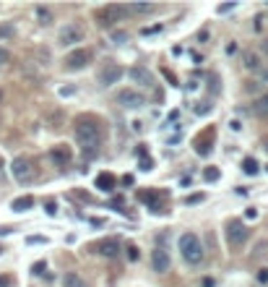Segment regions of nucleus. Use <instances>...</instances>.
I'll use <instances>...</instances> for the list:
<instances>
[{
    "instance_id": "1a4fd4ad",
    "label": "nucleus",
    "mask_w": 268,
    "mask_h": 287,
    "mask_svg": "<svg viewBox=\"0 0 268 287\" xmlns=\"http://www.w3.org/2000/svg\"><path fill=\"white\" fill-rule=\"evenodd\" d=\"M213 136H216V131H213V125H211V128H206L203 133H198V136H195L193 149H195V154H198V157H209V152H211V144H213Z\"/></svg>"
},
{
    "instance_id": "f257e3e1",
    "label": "nucleus",
    "mask_w": 268,
    "mask_h": 287,
    "mask_svg": "<svg viewBox=\"0 0 268 287\" xmlns=\"http://www.w3.org/2000/svg\"><path fill=\"white\" fill-rule=\"evenodd\" d=\"M102 139H104L102 123H99L96 118L81 115L78 120H76V141L81 144L83 154H86V152H89V154H96L99 146H102Z\"/></svg>"
},
{
    "instance_id": "f3484780",
    "label": "nucleus",
    "mask_w": 268,
    "mask_h": 287,
    "mask_svg": "<svg viewBox=\"0 0 268 287\" xmlns=\"http://www.w3.org/2000/svg\"><path fill=\"white\" fill-rule=\"evenodd\" d=\"M242 65L248 68V71H260V58L255 52H245L242 55Z\"/></svg>"
},
{
    "instance_id": "5701e85b",
    "label": "nucleus",
    "mask_w": 268,
    "mask_h": 287,
    "mask_svg": "<svg viewBox=\"0 0 268 287\" xmlns=\"http://www.w3.org/2000/svg\"><path fill=\"white\" fill-rule=\"evenodd\" d=\"M37 19H39L42 26H50L52 24V13L47 8H42V5H37Z\"/></svg>"
},
{
    "instance_id": "393cba45",
    "label": "nucleus",
    "mask_w": 268,
    "mask_h": 287,
    "mask_svg": "<svg viewBox=\"0 0 268 287\" xmlns=\"http://www.w3.org/2000/svg\"><path fill=\"white\" fill-rule=\"evenodd\" d=\"M63 125V112L60 110H52L50 112V128H60Z\"/></svg>"
},
{
    "instance_id": "a211bd4d",
    "label": "nucleus",
    "mask_w": 268,
    "mask_h": 287,
    "mask_svg": "<svg viewBox=\"0 0 268 287\" xmlns=\"http://www.w3.org/2000/svg\"><path fill=\"white\" fill-rule=\"evenodd\" d=\"M34 206V196H21V199H16L11 204V209L13 211H26V209H32Z\"/></svg>"
},
{
    "instance_id": "f03ea898",
    "label": "nucleus",
    "mask_w": 268,
    "mask_h": 287,
    "mask_svg": "<svg viewBox=\"0 0 268 287\" xmlns=\"http://www.w3.org/2000/svg\"><path fill=\"white\" fill-rule=\"evenodd\" d=\"M180 253L190 266H198V264L203 261V256H206L203 246H201V238H198L195 232H182L180 235Z\"/></svg>"
},
{
    "instance_id": "bb28decb",
    "label": "nucleus",
    "mask_w": 268,
    "mask_h": 287,
    "mask_svg": "<svg viewBox=\"0 0 268 287\" xmlns=\"http://www.w3.org/2000/svg\"><path fill=\"white\" fill-rule=\"evenodd\" d=\"M211 107L213 104L209 102H195V115H206V112H211Z\"/></svg>"
},
{
    "instance_id": "ddd939ff",
    "label": "nucleus",
    "mask_w": 268,
    "mask_h": 287,
    "mask_svg": "<svg viewBox=\"0 0 268 287\" xmlns=\"http://www.w3.org/2000/svg\"><path fill=\"white\" fill-rule=\"evenodd\" d=\"M128 79L133 81V84H138V86H151V73H149V68H143V65H133V68H130Z\"/></svg>"
},
{
    "instance_id": "c9c22d12",
    "label": "nucleus",
    "mask_w": 268,
    "mask_h": 287,
    "mask_svg": "<svg viewBox=\"0 0 268 287\" xmlns=\"http://www.w3.org/2000/svg\"><path fill=\"white\" fill-rule=\"evenodd\" d=\"M258 282H263V285L268 282V269H260L258 271Z\"/></svg>"
},
{
    "instance_id": "b1692460",
    "label": "nucleus",
    "mask_w": 268,
    "mask_h": 287,
    "mask_svg": "<svg viewBox=\"0 0 268 287\" xmlns=\"http://www.w3.org/2000/svg\"><path fill=\"white\" fill-rule=\"evenodd\" d=\"M203 178L209 180V183H216V180L221 178V172H219V167H206L203 170Z\"/></svg>"
},
{
    "instance_id": "3c124183",
    "label": "nucleus",
    "mask_w": 268,
    "mask_h": 287,
    "mask_svg": "<svg viewBox=\"0 0 268 287\" xmlns=\"http://www.w3.org/2000/svg\"><path fill=\"white\" fill-rule=\"evenodd\" d=\"M0 251H3V248H0Z\"/></svg>"
},
{
    "instance_id": "8fccbe9b",
    "label": "nucleus",
    "mask_w": 268,
    "mask_h": 287,
    "mask_svg": "<svg viewBox=\"0 0 268 287\" xmlns=\"http://www.w3.org/2000/svg\"><path fill=\"white\" fill-rule=\"evenodd\" d=\"M266 170H268V164H266Z\"/></svg>"
},
{
    "instance_id": "cd10ccee",
    "label": "nucleus",
    "mask_w": 268,
    "mask_h": 287,
    "mask_svg": "<svg viewBox=\"0 0 268 287\" xmlns=\"http://www.w3.org/2000/svg\"><path fill=\"white\" fill-rule=\"evenodd\" d=\"M162 73H164V79L170 81V86H180V84H177V76H174L170 68H162Z\"/></svg>"
},
{
    "instance_id": "4468645a",
    "label": "nucleus",
    "mask_w": 268,
    "mask_h": 287,
    "mask_svg": "<svg viewBox=\"0 0 268 287\" xmlns=\"http://www.w3.org/2000/svg\"><path fill=\"white\" fill-rule=\"evenodd\" d=\"M94 185H96V191H102V193H112L115 185H117V178H115L112 172H99Z\"/></svg>"
},
{
    "instance_id": "37998d69",
    "label": "nucleus",
    "mask_w": 268,
    "mask_h": 287,
    "mask_svg": "<svg viewBox=\"0 0 268 287\" xmlns=\"http://www.w3.org/2000/svg\"><path fill=\"white\" fill-rule=\"evenodd\" d=\"M201 285H203V287H213V285H216V282H213V279H211V277H206V279H203V282H201Z\"/></svg>"
},
{
    "instance_id": "49530a36",
    "label": "nucleus",
    "mask_w": 268,
    "mask_h": 287,
    "mask_svg": "<svg viewBox=\"0 0 268 287\" xmlns=\"http://www.w3.org/2000/svg\"><path fill=\"white\" fill-rule=\"evenodd\" d=\"M11 232H13L11 227H0V235H11Z\"/></svg>"
},
{
    "instance_id": "2eb2a0df",
    "label": "nucleus",
    "mask_w": 268,
    "mask_h": 287,
    "mask_svg": "<svg viewBox=\"0 0 268 287\" xmlns=\"http://www.w3.org/2000/svg\"><path fill=\"white\" fill-rule=\"evenodd\" d=\"M99 253L107 256V259H115V256L120 253V240H117V238H107V240H102V243H99Z\"/></svg>"
},
{
    "instance_id": "6e6552de",
    "label": "nucleus",
    "mask_w": 268,
    "mask_h": 287,
    "mask_svg": "<svg viewBox=\"0 0 268 287\" xmlns=\"http://www.w3.org/2000/svg\"><path fill=\"white\" fill-rule=\"evenodd\" d=\"M117 104H122L125 110H138L146 104V97H143L141 92H135V89H122V92L117 94Z\"/></svg>"
},
{
    "instance_id": "c756f323",
    "label": "nucleus",
    "mask_w": 268,
    "mask_h": 287,
    "mask_svg": "<svg viewBox=\"0 0 268 287\" xmlns=\"http://www.w3.org/2000/svg\"><path fill=\"white\" fill-rule=\"evenodd\" d=\"M112 42H115V44L128 42V32H112Z\"/></svg>"
},
{
    "instance_id": "f704fd0d",
    "label": "nucleus",
    "mask_w": 268,
    "mask_h": 287,
    "mask_svg": "<svg viewBox=\"0 0 268 287\" xmlns=\"http://www.w3.org/2000/svg\"><path fill=\"white\" fill-rule=\"evenodd\" d=\"M42 271H44V261H37L32 266V274H42Z\"/></svg>"
},
{
    "instance_id": "a878e982",
    "label": "nucleus",
    "mask_w": 268,
    "mask_h": 287,
    "mask_svg": "<svg viewBox=\"0 0 268 287\" xmlns=\"http://www.w3.org/2000/svg\"><path fill=\"white\" fill-rule=\"evenodd\" d=\"M266 253H268V240H260V243L255 246V253H252V259H263Z\"/></svg>"
},
{
    "instance_id": "c85d7f7f",
    "label": "nucleus",
    "mask_w": 268,
    "mask_h": 287,
    "mask_svg": "<svg viewBox=\"0 0 268 287\" xmlns=\"http://www.w3.org/2000/svg\"><path fill=\"white\" fill-rule=\"evenodd\" d=\"M138 170H143V172L154 170V160H151V157H146V160H141V162H138Z\"/></svg>"
},
{
    "instance_id": "e433bc0d",
    "label": "nucleus",
    "mask_w": 268,
    "mask_h": 287,
    "mask_svg": "<svg viewBox=\"0 0 268 287\" xmlns=\"http://www.w3.org/2000/svg\"><path fill=\"white\" fill-rule=\"evenodd\" d=\"M245 217H248V220H255V217H258V209H255V206H250L248 211H245Z\"/></svg>"
},
{
    "instance_id": "20e7f679",
    "label": "nucleus",
    "mask_w": 268,
    "mask_h": 287,
    "mask_svg": "<svg viewBox=\"0 0 268 287\" xmlns=\"http://www.w3.org/2000/svg\"><path fill=\"white\" fill-rule=\"evenodd\" d=\"M248 235H250V230L245 227L242 220H232V222L227 225V243L232 246V248H240L245 240H248Z\"/></svg>"
},
{
    "instance_id": "c03bdc74",
    "label": "nucleus",
    "mask_w": 268,
    "mask_h": 287,
    "mask_svg": "<svg viewBox=\"0 0 268 287\" xmlns=\"http://www.w3.org/2000/svg\"><path fill=\"white\" fill-rule=\"evenodd\" d=\"M122 185H133V175H125V178H122Z\"/></svg>"
},
{
    "instance_id": "473e14b6",
    "label": "nucleus",
    "mask_w": 268,
    "mask_h": 287,
    "mask_svg": "<svg viewBox=\"0 0 268 287\" xmlns=\"http://www.w3.org/2000/svg\"><path fill=\"white\" fill-rule=\"evenodd\" d=\"M206 199V196L203 193H193V196H188V199H185V204H188V206H190V204H201Z\"/></svg>"
},
{
    "instance_id": "aec40b11",
    "label": "nucleus",
    "mask_w": 268,
    "mask_h": 287,
    "mask_svg": "<svg viewBox=\"0 0 268 287\" xmlns=\"http://www.w3.org/2000/svg\"><path fill=\"white\" fill-rule=\"evenodd\" d=\"M258 170H260V164L252 160V157H245L242 160V172L245 175H258Z\"/></svg>"
},
{
    "instance_id": "a19ab883",
    "label": "nucleus",
    "mask_w": 268,
    "mask_h": 287,
    "mask_svg": "<svg viewBox=\"0 0 268 287\" xmlns=\"http://www.w3.org/2000/svg\"><path fill=\"white\" fill-rule=\"evenodd\" d=\"M29 243H47V238H39V235H34V238H29Z\"/></svg>"
},
{
    "instance_id": "412c9836",
    "label": "nucleus",
    "mask_w": 268,
    "mask_h": 287,
    "mask_svg": "<svg viewBox=\"0 0 268 287\" xmlns=\"http://www.w3.org/2000/svg\"><path fill=\"white\" fill-rule=\"evenodd\" d=\"M13 37H16V26H13L11 21L0 24V40H13Z\"/></svg>"
},
{
    "instance_id": "6ab92c4d",
    "label": "nucleus",
    "mask_w": 268,
    "mask_h": 287,
    "mask_svg": "<svg viewBox=\"0 0 268 287\" xmlns=\"http://www.w3.org/2000/svg\"><path fill=\"white\" fill-rule=\"evenodd\" d=\"M252 112H255V115H260V118L268 115V94H263L260 100H255V104H252Z\"/></svg>"
},
{
    "instance_id": "72a5a7b5",
    "label": "nucleus",
    "mask_w": 268,
    "mask_h": 287,
    "mask_svg": "<svg viewBox=\"0 0 268 287\" xmlns=\"http://www.w3.org/2000/svg\"><path fill=\"white\" fill-rule=\"evenodd\" d=\"M156 32H162V26H143V29H141V34H143V37L156 34Z\"/></svg>"
},
{
    "instance_id": "0eeeda50",
    "label": "nucleus",
    "mask_w": 268,
    "mask_h": 287,
    "mask_svg": "<svg viewBox=\"0 0 268 287\" xmlns=\"http://www.w3.org/2000/svg\"><path fill=\"white\" fill-rule=\"evenodd\" d=\"M91 63V50L81 47V50H73L71 55L65 58V71H81V68H86Z\"/></svg>"
},
{
    "instance_id": "dca6fc26",
    "label": "nucleus",
    "mask_w": 268,
    "mask_h": 287,
    "mask_svg": "<svg viewBox=\"0 0 268 287\" xmlns=\"http://www.w3.org/2000/svg\"><path fill=\"white\" fill-rule=\"evenodd\" d=\"M63 287H86V279L81 274H76V271H68L63 277Z\"/></svg>"
},
{
    "instance_id": "4c0bfd02",
    "label": "nucleus",
    "mask_w": 268,
    "mask_h": 287,
    "mask_svg": "<svg viewBox=\"0 0 268 287\" xmlns=\"http://www.w3.org/2000/svg\"><path fill=\"white\" fill-rule=\"evenodd\" d=\"M8 60H11V55H8V52H5L3 47H0V65H3V63H8Z\"/></svg>"
},
{
    "instance_id": "09e8293b",
    "label": "nucleus",
    "mask_w": 268,
    "mask_h": 287,
    "mask_svg": "<svg viewBox=\"0 0 268 287\" xmlns=\"http://www.w3.org/2000/svg\"><path fill=\"white\" fill-rule=\"evenodd\" d=\"M263 52H266V55H268V40L263 42Z\"/></svg>"
},
{
    "instance_id": "ea45409f",
    "label": "nucleus",
    "mask_w": 268,
    "mask_h": 287,
    "mask_svg": "<svg viewBox=\"0 0 268 287\" xmlns=\"http://www.w3.org/2000/svg\"><path fill=\"white\" fill-rule=\"evenodd\" d=\"M260 81H263V84H268V68H260Z\"/></svg>"
},
{
    "instance_id": "7c9ffc66",
    "label": "nucleus",
    "mask_w": 268,
    "mask_h": 287,
    "mask_svg": "<svg viewBox=\"0 0 268 287\" xmlns=\"http://www.w3.org/2000/svg\"><path fill=\"white\" fill-rule=\"evenodd\" d=\"M125 251H128V259H130V261H138V256H141V253H138V246H128Z\"/></svg>"
},
{
    "instance_id": "423d86ee",
    "label": "nucleus",
    "mask_w": 268,
    "mask_h": 287,
    "mask_svg": "<svg viewBox=\"0 0 268 287\" xmlns=\"http://www.w3.org/2000/svg\"><path fill=\"white\" fill-rule=\"evenodd\" d=\"M11 172H13V178H16L19 183H32V180L37 178L34 164L29 162V160H24V157H19V160L11 164Z\"/></svg>"
},
{
    "instance_id": "de8ad7c7",
    "label": "nucleus",
    "mask_w": 268,
    "mask_h": 287,
    "mask_svg": "<svg viewBox=\"0 0 268 287\" xmlns=\"http://www.w3.org/2000/svg\"><path fill=\"white\" fill-rule=\"evenodd\" d=\"M260 144H263V149L268 152V136H263V141H260Z\"/></svg>"
},
{
    "instance_id": "39448f33",
    "label": "nucleus",
    "mask_w": 268,
    "mask_h": 287,
    "mask_svg": "<svg viewBox=\"0 0 268 287\" xmlns=\"http://www.w3.org/2000/svg\"><path fill=\"white\" fill-rule=\"evenodd\" d=\"M125 13H128V5H117V3H110V5H104V8L99 11L96 16H99V24L110 29V26H115V21H120L122 16H125Z\"/></svg>"
},
{
    "instance_id": "a18cd8bd",
    "label": "nucleus",
    "mask_w": 268,
    "mask_h": 287,
    "mask_svg": "<svg viewBox=\"0 0 268 287\" xmlns=\"http://www.w3.org/2000/svg\"><path fill=\"white\" fill-rule=\"evenodd\" d=\"M227 52H229V55H232V52H237V44L229 42V44H227Z\"/></svg>"
},
{
    "instance_id": "79ce46f5",
    "label": "nucleus",
    "mask_w": 268,
    "mask_h": 287,
    "mask_svg": "<svg viewBox=\"0 0 268 287\" xmlns=\"http://www.w3.org/2000/svg\"><path fill=\"white\" fill-rule=\"evenodd\" d=\"M0 287H11V277H0Z\"/></svg>"
},
{
    "instance_id": "f8f14e48",
    "label": "nucleus",
    "mask_w": 268,
    "mask_h": 287,
    "mask_svg": "<svg viewBox=\"0 0 268 287\" xmlns=\"http://www.w3.org/2000/svg\"><path fill=\"white\" fill-rule=\"evenodd\" d=\"M170 264H172L170 261V253H167L164 248H154V253H151V269L162 274V271L170 269Z\"/></svg>"
},
{
    "instance_id": "7ed1b4c3",
    "label": "nucleus",
    "mask_w": 268,
    "mask_h": 287,
    "mask_svg": "<svg viewBox=\"0 0 268 287\" xmlns=\"http://www.w3.org/2000/svg\"><path fill=\"white\" fill-rule=\"evenodd\" d=\"M83 37H86V32H83L81 24H65L57 32V42L63 44V47H73V44L83 42Z\"/></svg>"
},
{
    "instance_id": "4be33fe9",
    "label": "nucleus",
    "mask_w": 268,
    "mask_h": 287,
    "mask_svg": "<svg viewBox=\"0 0 268 287\" xmlns=\"http://www.w3.org/2000/svg\"><path fill=\"white\" fill-rule=\"evenodd\" d=\"M151 11H154L151 3H130L128 5V13H151Z\"/></svg>"
},
{
    "instance_id": "9d476101",
    "label": "nucleus",
    "mask_w": 268,
    "mask_h": 287,
    "mask_svg": "<svg viewBox=\"0 0 268 287\" xmlns=\"http://www.w3.org/2000/svg\"><path fill=\"white\" fill-rule=\"evenodd\" d=\"M125 76V71H122L120 65H115V63H110L102 71V76H99V81H102V86H112V84H117V81Z\"/></svg>"
},
{
    "instance_id": "2f4dec72",
    "label": "nucleus",
    "mask_w": 268,
    "mask_h": 287,
    "mask_svg": "<svg viewBox=\"0 0 268 287\" xmlns=\"http://www.w3.org/2000/svg\"><path fill=\"white\" fill-rule=\"evenodd\" d=\"M44 211H47V214H50V217H55V214H57V204H55V201H52V199H50L47 204H44Z\"/></svg>"
},
{
    "instance_id": "9b49d317",
    "label": "nucleus",
    "mask_w": 268,
    "mask_h": 287,
    "mask_svg": "<svg viewBox=\"0 0 268 287\" xmlns=\"http://www.w3.org/2000/svg\"><path fill=\"white\" fill-rule=\"evenodd\" d=\"M50 160L55 162V164H60V167H65V164L73 160V152L65 146V144H57V146L50 149Z\"/></svg>"
},
{
    "instance_id": "58836bf2",
    "label": "nucleus",
    "mask_w": 268,
    "mask_h": 287,
    "mask_svg": "<svg viewBox=\"0 0 268 287\" xmlns=\"http://www.w3.org/2000/svg\"><path fill=\"white\" fill-rule=\"evenodd\" d=\"M234 8V3H224V5H219V13H227V11H232Z\"/></svg>"
}]
</instances>
